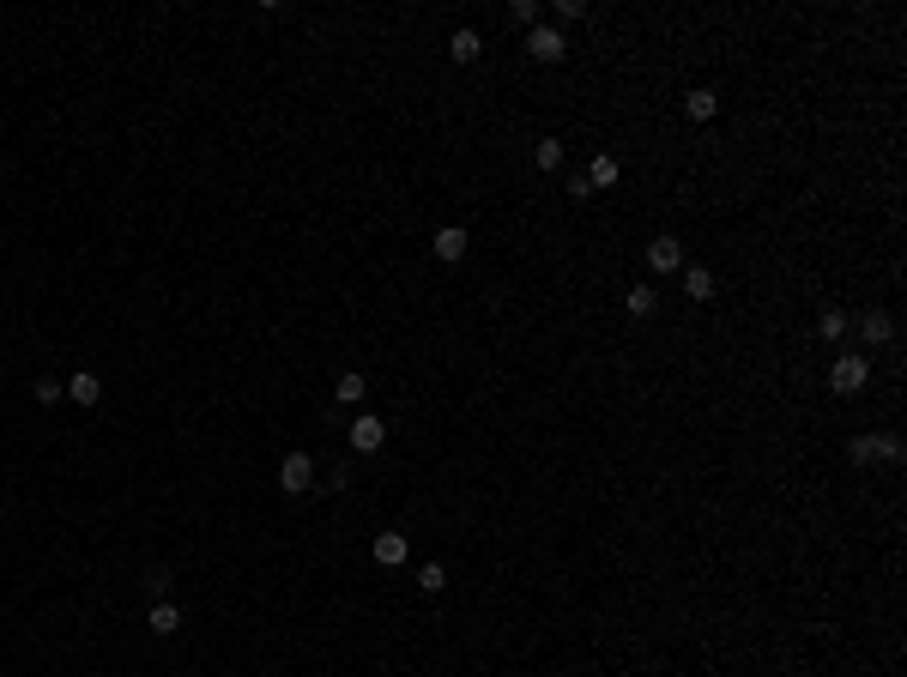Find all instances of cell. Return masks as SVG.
Masks as SVG:
<instances>
[{"mask_svg": "<svg viewBox=\"0 0 907 677\" xmlns=\"http://www.w3.org/2000/svg\"><path fill=\"white\" fill-rule=\"evenodd\" d=\"M684 116H689V121H714V116H720V97H714V91H689V97H684Z\"/></svg>", "mask_w": 907, "mask_h": 677, "instance_id": "obj_11", "label": "cell"}, {"mask_svg": "<svg viewBox=\"0 0 907 677\" xmlns=\"http://www.w3.org/2000/svg\"><path fill=\"white\" fill-rule=\"evenodd\" d=\"M647 267H654V272H678V267H684V242H678V237H654V242H647Z\"/></svg>", "mask_w": 907, "mask_h": 677, "instance_id": "obj_6", "label": "cell"}, {"mask_svg": "<svg viewBox=\"0 0 907 677\" xmlns=\"http://www.w3.org/2000/svg\"><path fill=\"white\" fill-rule=\"evenodd\" d=\"M146 629L151 635H176V629H182V611L169 605V599H158V605L146 611Z\"/></svg>", "mask_w": 907, "mask_h": 677, "instance_id": "obj_9", "label": "cell"}, {"mask_svg": "<svg viewBox=\"0 0 907 677\" xmlns=\"http://www.w3.org/2000/svg\"><path fill=\"white\" fill-rule=\"evenodd\" d=\"M418 587H423V592H442V587H448V569H442V562H423V569H418Z\"/></svg>", "mask_w": 907, "mask_h": 677, "instance_id": "obj_19", "label": "cell"}, {"mask_svg": "<svg viewBox=\"0 0 907 677\" xmlns=\"http://www.w3.org/2000/svg\"><path fill=\"white\" fill-rule=\"evenodd\" d=\"M279 490H285V496L315 490V460L302 454V448H297V454H285V460H279Z\"/></svg>", "mask_w": 907, "mask_h": 677, "instance_id": "obj_1", "label": "cell"}, {"mask_svg": "<svg viewBox=\"0 0 907 677\" xmlns=\"http://www.w3.org/2000/svg\"><path fill=\"white\" fill-rule=\"evenodd\" d=\"M370 557L382 562V569H400L405 557H412V544H405V532H375V544H370Z\"/></svg>", "mask_w": 907, "mask_h": 677, "instance_id": "obj_4", "label": "cell"}, {"mask_svg": "<svg viewBox=\"0 0 907 677\" xmlns=\"http://www.w3.org/2000/svg\"><path fill=\"white\" fill-rule=\"evenodd\" d=\"M448 55L460 61V67H472L478 55H484V43H478V31H454V43H448Z\"/></svg>", "mask_w": 907, "mask_h": 677, "instance_id": "obj_10", "label": "cell"}, {"mask_svg": "<svg viewBox=\"0 0 907 677\" xmlns=\"http://www.w3.org/2000/svg\"><path fill=\"white\" fill-rule=\"evenodd\" d=\"M865 338H871V345H890V338H895V321L883 315V308H871V315H865Z\"/></svg>", "mask_w": 907, "mask_h": 677, "instance_id": "obj_17", "label": "cell"}, {"mask_svg": "<svg viewBox=\"0 0 907 677\" xmlns=\"http://www.w3.org/2000/svg\"><path fill=\"white\" fill-rule=\"evenodd\" d=\"M817 333H823V338H841V333H847V315H841V308H823V315H817Z\"/></svg>", "mask_w": 907, "mask_h": 677, "instance_id": "obj_20", "label": "cell"}, {"mask_svg": "<svg viewBox=\"0 0 907 677\" xmlns=\"http://www.w3.org/2000/svg\"><path fill=\"white\" fill-rule=\"evenodd\" d=\"M466 230H460V224H442L436 230V260H466Z\"/></svg>", "mask_w": 907, "mask_h": 677, "instance_id": "obj_8", "label": "cell"}, {"mask_svg": "<svg viewBox=\"0 0 907 677\" xmlns=\"http://www.w3.org/2000/svg\"><path fill=\"white\" fill-rule=\"evenodd\" d=\"M556 18H563V25H575V18H587V6H581V0H556Z\"/></svg>", "mask_w": 907, "mask_h": 677, "instance_id": "obj_23", "label": "cell"}, {"mask_svg": "<svg viewBox=\"0 0 907 677\" xmlns=\"http://www.w3.org/2000/svg\"><path fill=\"white\" fill-rule=\"evenodd\" d=\"M526 55L551 67V61H563V55H569V43H563V31H551V25H533V36H526Z\"/></svg>", "mask_w": 907, "mask_h": 677, "instance_id": "obj_3", "label": "cell"}, {"mask_svg": "<svg viewBox=\"0 0 907 677\" xmlns=\"http://www.w3.org/2000/svg\"><path fill=\"white\" fill-rule=\"evenodd\" d=\"M847 454H853V466H871V460H883V436H853Z\"/></svg>", "mask_w": 907, "mask_h": 677, "instance_id": "obj_14", "label": "cell"}, {"mask_svg": "<svg viewBox=\"0 0 907 677\" xmlns=\"http://www.w3.org/2000/svg\"><path fill=\"white\" fill-rule=\"evenodd\" d=\"M97 375H91V369H79V375H73V381H67V399H79V406H97Z\"/></svg>", "mask_w": 907, "mask_h": 677, "instance_id": "obj_13", "label": "cell"}, {"mask_svg": "<svg viewBox=\"0 0 907 677\" xmlns=\"http://www.w3.org/2000/svg\"><path fill=\"white\" fill-rule=\"evenodd\" d=\"M533 164H538V169H563V139H538V146H533Z\"/></svg>", "mask_w": 907, "mask_h": 677, "instance_id": "obj_18", "label": "cell"}, {"mask_svg": "<svg viewBox=\"0 0 907 677\" xmlns=\"http://www.w3.org/2000/svg\"><path fill=\"white\" fill-rule=\"evenodd\" d=\"M623 308H629L636 321H647V315H659V290L654 285H629L623 290Z\"/></svg>", "mask_w": 907, "mask_h": 677, "instance_id": "obj_7", "label": "cell"}, {"mask_svg": "<svg viewBox=\"0 0 907 677\" xmlns=\"http://www.w3.org/2000/svg\"><path fill=\"white\" fill-rule=\"evenodd\" d=\"M508 13H515V25H538V0H515Z\"/></svg>", "mask_w": 907, "mask_h": 677, "instance_id": "obj_22", "label": "cell"}, {"mask_svg": "<svg viewBox=\"0 0 907 677\" xmlns=\"http://www.w3.org/2000/svg\"><path fill=\"white\" fill-rule=\"evenodd\" d=\"M382 441H387V423L375 418V411H363V418L352 423V448H357V454H375Z\"/></svg>", "mask_w": 907, "mask_h": 677, "instance_id": "obj_5", "label": "cell"}, {"mask_svg": "<svg viewBox=\"0 0 907 677\" xmlns=\"http://www.w3.org/2000/svg\"><path fill=\"white\" fill-rule=\"evenodd\" d=\"M865 381H871V363H865L859 351L835 357V369H829V388H835V393H859Z\"/></svg>", "mask_w": 907, "mask_h": 677, "instance_id": "obj_2", "label": "cell"}, {"mask_svg": "<svg viewBox=\"0 0 907 677\" xmlns=\"http://www.w3.org/2000/svg\"><path fill=\"white\" fill-rule=\"evenodd\" d=\"M61 393H67V381H49V375H43V381L31 388V399H36V406H55Z\"/></svg>", "mask_w": 907, "mask_h": 677, "instance_id": "obj_21", "label": "cell"}, {"mask_svg": "<svg viewBox=\"0 0 907 677\" xmlns=\"http://www.w3.org/2000/svg\"><path fill=\"white\" fill-rule=\"evenodd\" d=\"M339 406H357V399H363V393H370V381H363V375H357V369H345V375H339Z\"/></svg>", "mask_w": 907, "mask_h": 677, "instance_id": "obj_16", "label": "cell"}, {"mask_svg": "<svg viewBox=\"0 0 907 677\" xmlns=\"http://www.w3.org/2000/svg\"><path fill=\"white\" fill-rule=\"evenodd\" d=\"M684 297L708 303V297H714V272H708V267H684Z\"/></svg>", "mask_w": 907, "mask_h": 677, "instance_id": "obj_12", "label": "cell"}, {"mask_svg": "<svg viewBox=\"0 0 907 677\" xmlns=\"http://www.w3.org/2000/svg\"><path fill=\"white\" fill-rule=\"evenodd\" d=\"M611 182H617V157L599 152V157L587 164V187H611Z\"/></svg>", "mask_w": 907, "mask_h": 677, "instance_id": "obj_15", "label": "cell"}]
</instances>
